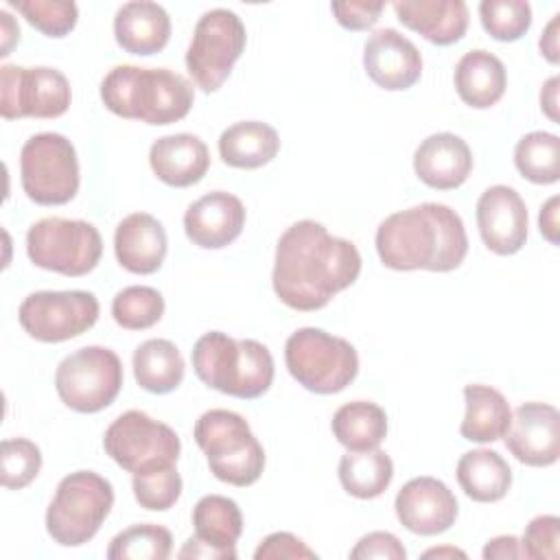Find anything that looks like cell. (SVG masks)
Returning a JSON list of instances; mask_svg holds the SVG:
<instances>
[{
    "label": "cell",
    "instance_id": "1",
    "mask_svg": "<svg viewBox=\"0 0 560 560\" xmlns=\"http://www.w3.org/2000/svg\"><path fill=\"white\" fill-rule=\"evenodd\" d=\"M361 273V254L348 238L332 236L322 223L302 219L276 245L271 284L282 304L295 311L324 308Z\"/></svg>",
    "mask_w": 560,
    "mask_h": 560
},
{
    "label": "cell",
    "instance_id": "2",
    "mask_svg": "<svg viewBox=\"0 0 560 560\" xmlns=\"http://www.w3.org/2000/svg\"><path fill=\"white\" fill-rule=\"evenodd\" d=\"M376 252L396 271H453L468 254L462 217L444 203H420L389 214L376 230Z\"/></svg>",
    "mask_w": 560,
    "mask_h": 560
},
{
    "label": "cell",
    "instance_id": "3",
    "mask_svg": "<svg viewBox=\"0 0 560 560\" xmlns=\"http://www.w3.org/2000/svg\"><path fill=\"white\" fill-rule=\"evenodd\" d=\"M103 105L129 120L147 125H171L188 116L192 83L168 68L114 66L101 81Z\"/></svg>",
    "mask_w": 560,
    "mask_h": 560
},
{
    "label": "cell",
    "instance_id": "4",
    "mask_svg": "<svg viewBox=\"0 0 560 560\" xmlns=\"http://www.w3.org/2000/svg\"><path fill=\"white\" fill-rule=\"evenodd\" d=\"M190 357L197 378L221 394L252 400L271 387L273 357L256 339H232L212 330L197 339Z\"/></svg>",
    "mask_w": 560,
    "mask_h": 560
},
{
    "label": "cell",
    "instance_id": "5",
    "mask_svg": "<svg viewBox=\"0 0 560 560\" xmlns=\"http://www.w3.org/2000/svg\"><path fill=\"white\" fill-rule=\"evenodd\" d=\"M192 433L217 479L238 488L260 479L265 451L241 413L210 409L199 416Z\"/></svg>",
    "mask_w": 560,
    "mask_h": 560
},
{
    "label": "cell",
    "instance_id": "6",
    "mask_svg": "<svg viewBox=\"0 0 560 560\" xmlns=\"http://www.w3.org/2000/svg\"><path fill=\"white\" fill-rule=\"evenodd\" d=\"M114 488L94 470L66 475L46 510V532L61 547H79L96 536L112 512Z\"/></svg>",
    "mask_w": 560,
    "mask_h": 560
},
{
    "label": "cell",
    "instance_id": "7",
    "mask_svg": "<svg viewBox=\"0 0 560 560\" xmlns=\"http://www.w3.org/2000/svg\"><path fill=\"white\" fill-rule=\"evenodd\" d=\"M284 363L289 374L315 394H337L359 372V354L350 341L311 326L287 339Z\"/></svg>",
    "mask_w": 560,
    "mask_h": 560
},
{
    "label": "cell",
    "instance_id": "8",
    "mask_svg": "<svg viewBox=\"0 0 560 560\" xmlns=\"http://www.w3.org/2000/svg\"><path fill=\"white\" fill-rule=\"evenodd\" d=\"M20 177L26 197L39 206H63L79 192L74 144L55 131L31 136L20 151Z\"/></svg>",
    "mask_w": 560,
    "mask_h": 560
},
{
    "label": "cell",
    "instance_id": "9",
    "mask_svg": "<svg viewBox=\"0 0 560 560\" xmlns=\"http://www.w3.org/2000/svg\"><path fill=\"white\" fill-rule=\"evenodd\" d=\"M26 254L39 269L77 278L98 265L103 241L88 221L46 217L28 228Z\"/></svg>",
    "mask_w": 560,
    "mask_h": 560
},
{
    "label": "cell",
    "instance_id": "10",
    "mask_svg": "<svg viewBox=\"0 0 560 560\" xmlns=\"http://www.w3.org/2000/svg\"><path fill=\"white\" fill-rule=\"evenodd\" d=\"M247 33L241 18L230 9H210L195 24L186 50V70L195 85L210 94L230 77L245 50Z\"/></svg>",
    "mask_w": 560,
    "mask_h": 560
},
{
    "label": "cell",
    "instance_id": "11",
    "mask_svg": "<svg viewBox=\"0 0 560 560\" xmlns=\"http://www.w3.org/2000/svg\"><path fill=\"white\" fill-rule=\"evenodd\" d=\"M103 446L105 453L131 475L175 466L182 451L179 435L168 424L153 420L140 409L120 413L107 427Z\"/></svg>",
    "mask_w": 560,
    "mask_h": 560
},
{
    "label": "cell",
    "instance_id": "12",
    "mask_svg": "<svg viewBox=\"0 0 560 560\" xmlns=\"http://www.w3.org/2000/svg\"><path fill=\"white\" fill-rule=\"evenodd\" d=\"M55 387L61 402L72 411L96 413L120 394L122 363L109 348H79L57 365Z\"/></svg>",
    "mask_w": 560,
    "mask_h": 560
},
{
    "label": "cell",
    "instance_id": "13",
    "mask_svg": "<svg viewBox=\"0 0 560 560\" xmlns=\"http://www.w3.org/2000/svg\"><path fill=\"white\" fill-rule=\"evenodd\" d=\"M98 311V300L90 291H35L20 304L18 319L28 337L59 343L90 330Z\"/></svg>",
    "mask_w": 560,
    "mask_h": 560
},
{
    "label": "cell",
    "instance_id": "14",
    "mask_svg": "<svg viewBox=\"0 0 560 560\" xmlns=\"http://www.w3.org/2000/svg\"><path fill=\"white\" fill-rule=\"evenodd\" d=\"M72 101L68 79L48 66L0 68V114L15 118H59Z\"/></svg>",
    "mask_w": 560,
    "mask_h": 560
},
{
    "label": "cell",
    "instance_id": "15",
    "mask_svg": "<svg viewBox=\"0 0 560 560\" xmlns=\"http://www.w3.org/2000/svg\"><path fill=\"white\" fill-rule=\"evenodd\" d=\"M195 536L179 549V558L234 560L236 540L243 534V514L236 501L221 494H206L192 510Z\"/></svg>",
    "mask_w": 560,
    "mask_h": 560
},
{
    "label": "cell",
    "instance_id": "16",
    "mask_svg": "<svg viewBox=\"0 0 560 560\" xmlns=\"http://www.w3.org/2000/svg\"><path fill=\"white\" fill-rule=\"evenodd\" d=\"M508 451L525 466H551L560 455V413L547 402H525L503 433Z\"/></svg>",
    "mask_w": 560,
    "mask_h": 560
},
{
    "label": "cell",
    "instance_id": "17",
    "mask_svg": "<svg viewBox=\"0 0 560 560\" xmlns=\"http://www.w3.org/2000/svg\"><path fill=\"white\" fill-rule=\"evenodd\" d=\"M396 516L402 527L420 536L446 532L457 518V499L435 477H413L396 494Z\"/></svg>",
    "mask_w": 560,
    "mask_h": 560
},
{
    "label": "cell",
    "instance_id": "18",
    "mask_svg": "<svg viewBox=\"0 0 560 560\" xmlns=\"http://www.w3.org/2000/svg\"><path fill=\"white\" fill-rule=\"evenodd\" d=\"M477 228L490 252L499 256L516 254L527 241L523 197L505 184L486 188L477 201Z\"/></svg>",
    "mask_w": 560,
    "mask_h": 560
},
{
    "label": "cell",
    "instance_id": "19",
    "mask_svg": "<svg viewBox=\"0 0 560 560\" xmlns=\"http://www.w3.org/2000/svg\"><path fill=\"white\" fill-rule=\"evenodd\" d=\"M363 68L383 90H409L422 74V57L396 28H378L363 46Z\"/></svg>",
    "mask_w": 560,
    "mask_h": 560
},
{
    "label": "cell",
    "instance_id": "20",
    "mask_svg": "<svg viewBox=\"0 0 560 560\" xmlns=\"http://www.w3.org/2000/svg\"><path fill=\"white\" fill-rule=\"evenodd\" d=\"M245 225V206L238 197L214 190L192 201L184 214V232L201 249H221L236 241Z\"/></svg>",
    "mask_w": 560,
    "mask_h": 560
},
{
    "label": "cell",
    "instance_id": "21",
    "mask_svg": "<svg viewBox=\"0 0 560 560\" xmlns=\"http://www.w3.org/2000/svg\"><path fill=\"white\" fill-rule=\"evenodd\" d=\"M413 171L429 188L453 190L462 186L472 171L470 147L455 133H431L413 153Z\"/></svg>",
    "mask_w": 560,
    "mask_h": 560
},
{
    "label": "cell",
    "instance_id": "22",
    "mask_svg": "<svg viewBox=\"0 0 560 560\" xmlns=\"http://www.w3.org/2000/svg\"><path fill=\"white\" fill-rule=\"evenodd\" d=\"M164 225L149 212L127 214L114 234V252L122 269L140 276L155 273L166 258Z\"/></svg>",
    "mask_w": 560,
    "mask_h": 560
},
{
    "label": "cell",
    "instance_id": "23",
    "mask_svg": "<svg viewBox=\"0 0 560 560\" xmlns=\"http://www.w3.org/2000/svg\"><path fill=\"white\" fill-rule=\"evenodd\" d=\"M151 171L160 182L175 188L197 184L210 166V153L206 142L195 133L162 136L149 151Z\"/></svg>",
    "mask_w": 560,
    "mask_h": 560
},
{
    "label": "cell",
    "instance_id": "24",
    "mask_svg": "<svg viewBox=\"0 0 560 560\" xmlns=\"http://www.w3.org/2000/svg\"><path fill=\"white\" fill-rule=\"evenodd\" d=\"M392 7L407 28L438 46L459 42L468 28L464 0H396Z\"/></svg>",
    "mask_w": 560,
    "mask_h": 560
},
{
    "label": "cell",
    "instance_id": "25",
    "mask_svg": "<svg viewBox=\"0 0 560 560\" xmlns=\"http://www.w3.org/2000/svg\"><path fill=\"white\" fill-rule=\"evenodd\" d=\"M116 44L131 55H155L171 37V18L164 7L149 0L125 2L114 18Z\"/></svg>",
    "mask_w": 560,
    "mask_h": 560
},
{
    "label": "cell",
    "instance_id": "26",
    "mask_svg": "<svg viewBox=\"0 0 560 560\" xmlns=\"http://www.w3.org/2000/svg\"><path fill=\"white\" fill-rule=\"evenodd\" d=\"M453 81L459 98L466 105L475 109H488L501 101L508 85V74L503 61L497 55L477 48L462 55L455 66Z\"/></svg>",
    "mask_w": 560,
    "mask_h": 560
},
{
    "label": "cell",
    "instance_id": "27",
    "mask_svg": "<svg viewBox=\"0 0 560 560\" xmlns=\"http://www.w3.org/2000/svg\"><path fill=\"white\" fill-rule=\"evenodd\" d=\"M278 151V131L260 120L234 122L219 136V155L232 168H260L269 164Z\"/></svg>",
    "mask_w": 560,
    "mask_h": 560
},
{
    "label": "cell",
    "instance_id": "28",
    "mask_svg": "<svg viewBox=\"0 0 560 560\" xmlns=\"http://www.w3.org/2000/svg\"><path fill=\"white\" fill-rule=\"evenodd\" d=\"M464 402L466 413L459 424L464 440L486 444L503 438L512 420V409L499 389L479 383L466 385Z\"/></svg>",
    "mask_w": 560,
    "mask_h": 560
},
{
    "label": "cell",
    "instance_id": "29",
    "mask_svg": "<svg viewBox=\"0 0 560 560\" xmlns=\"http://www.w3.org/2000/svg\"><path fill=\"white\" fill-rule=\"evenodd\" d=\"M455 472L466 497L479 503H494L503 499L512 486V470L508 462L490 448L464 453Z\"/></svg>",
    "mask_w": 560,
    "mask_h": 560
},
{
    "label": "cell",
    "instance_id": "30",
    "mask_svg": "<svg viewBox=\"0 0 560 560\" xmlns=\"http://www.w3.org/2000/svg\"><path fill=\"white\" fill-rule=\"evenodd\" d=\"M184 359L168 339H147L133 352L136 383L151 394H168L184 381Z\"/></svg>",
    "mask_w": 560,
    "mask_h": 560
},
{
    "label": "cell",
    "instance_id": "31",
    "mask_svg": "<svg viewBox=\"0 0 560 560\" xmlns=\"http://www.w3.org/2000/svg\"><path fill=\"white\" fill-rule=\"evenodd\" d=\"M330 429L348 451H372L387 435V413L376 402L352 400L335 411Z\"/></svg>",
    "mask_w": 560,
    "mask_h": 560
},
{
    "label": "cell",
    "instance_id": "32",
    "mask_svg": "<svg viewBox=\"0 0 560 560\" xmlns=\"http://www.w3.org/2000/svg\"><path fill=\"white\" fill-rule=\"evenodd\" d=\"M394 477L392 457L385 451H348L339 459V481L357 499L381 497Z\"/></svg>",
    "mask_w": 560,
    "mask_h": 560
},
{
    "label": "cell",
    "instance_id": "33",
    "mask_svg": "<svg viewBox=\"0 0 560 560\" xmlns=\"http://www.w3.org/2000/svg\"><path fill=\"white\" fill-rule=\"evenodd\" d=\"M518 173L534 184H556L560 177V140L549 131L525 133L514 147Z\"/></svg>",
    "mask_w": 560,
    "mask_h": 560
},
{
    "label": "cell",
    "instance_id": "34",
    "mask_svg": "<svg viewBox=\"0 0 560 560\" xmlns=\"http://www.w3.org/2000/svg\"><path fill=\"white\" fill-rule=\"evenodd\" d=\"M173 549V536L155 523H140L116 534L107 547L109 560H166Z\"/></svg>",
    "mask_w": 560,
    "mask_h": 560
},
{
    "label": "cell",
    "instance_id": "35",
    "mask_svg": "<svg viewBox=\"0 0 560 560\" xmlns=\"http://www.w3.org/2000/svg\"><path fill=\"white\" fill-rule=\"evenodd\" d=\"M164 315V298L153 287H125L112 300V317L120 328L144 330Z\"/></svg>",
    "mask_w": 560,
    "mask_h": 560
},
{
    "label": "cell",
    "instance_id": "36",
    "mask_svg": "<svg viewBox=\"0 0 560 560\" xmlns=\"http://www.w3.org/2000/svg\"><path fill=\"white\" fill-rule=\"evenodd\" d=\"M479 18L486 33L499 42H516L532 26V7L525 0H483Z\"/></svg>",
    "mask_w": 560,
    "mask_h": 560
},
{
    "label": "cell",
    "instance_id": "37",
    "mask_svg": "<svg viewBox=\"0 0 560 560\" xmlns=\"http://www.w3.org/2000/svg\"><path fill=\"white\" fill-rule=\"evenodd\" d=\"M42 468V451L26 438H9L0 444V481L9 490L26 488Z\"/></svg>",
    "mask_w": 560,
    "mask_h": 560
},
{
    "label": "cell",
    "instance_id": "38",
    "mask_svg": "<svg viewBox=\"0 0 560 560\" xmlns=\"http://www.w3.org/2000/svg\"><path fill=\"white\" fill-rule=\"evenodd\" d=\"M9 4L48 37H63L77 26L79 9L72 0H9Z\"/></svg>",
    "mask_w": 560,
    "mask_h": 560
},
{
    "label": "cell",
    "instance_id": "39",
    "mask_svg": "<svg viewBox=\"0 0 560 560\" xmlns=\"http://www.w3.org/2000/svg\"><path fill=\"white\" fill-rule=\"evenodd\" d=\"M133 497L140 508L151 512H164L175 505L182 494V477L175 466L133 475Z\"/></svg>",
    "mask_w": 560,
    "mask_h": 560
},
{
    "label": "cell",
    "instance_id": "40",
    "mask_svg": "<svg viewBox=\"0 0 560 560\" xmlns=\"http://www.w3.org/2000/svg\"><path fill=\"white\" fill-rule=\"evenodd\" d=\"M523 556L532 560H556L560 556V518L540 514L523 532Z\"/></svg>",
    "mask_w": 560,
    "mask_h": 560
},
{
    "label": "cell",
    "instance_id": "41",
    "mask_svg": "<svg viewBox=\"0 0 560 560\" xmlns=\"http://www.w3.org/2000/svg\"><path fill=\"white\" fill-rule=\"evenodd\" d=\"M254 558L256 560H278V558L315 560L317 553L311 547H306V542L300 540L298 536H293L291 532H273L267 538H262V542L254 551Z\"/></svg>",
    "mask_w": 560,
    "mask_h": 560
},
{
    "label": "cell",
    "instance_id": "42",
    "mask_svg": "<svg viewBox=\"0 0 560 560\" xmlns=\"http://www.w3.org/2000/svg\"><path fill=\"white\" fill-rule=\"evenodd\" d=\"M385 9V2H365V0H350V2H332L330 11L335 20L348 28V31H368L372 28L381 13Z\"/></svg>",
    "mask_w": 560,
    "mask_h": 560
},
{
    "label": "cell",
    "instance_id": "43",
    "mask_svg": "<svg viewBox=\"0 0 560 560\" xmlns=\"http://www.w3.org/2000/svg\"><path fill=\"white\" fill-rule=\"evenodd\" d=\"M352 560H370V558H381V560H405L407 549L402 542L389 534V532H370L350 551Z\"/></svg>",
    "mask_w": 560,
    "mask_h": 560
},
{
    "label": "cell",
    "instance_id": "44",
    "mask_svg": "<svg viewBox=\"0 0 560 560\" xmlns=\"http://www.w3.org/2000/svg\"><path fill=\"white\" fill-rule=\"evenodd\" d=\"M483 558H525L521 540L516 536H497L486 542L483 547Z\"/></svg>",
    "mask_w": 560,
    "mask_h": 560
},
{
    "label": "cell",
    "instance_id": "45",
    "mask_svg": "<svg viewBox=\"0 0 560 560\" xmlns=\"http://www.w3.org/2000/svg\"><path fill=\"white\" fill-rule=\"evenodd\" d=\"M558 24H560V15L556 13L549 24L545 26L540 39H538V46H540V52L545 55V59L549 63H558L560 61V46H558Z\"/></svg>",
    "mask_w": 560,
    "mask_h": 560
},
{
    "label": "cell",
    "instance_id": "46",
    "mask_svg": "<svg viewBox=\"0 0 560 560\" xmlns=\"http://www.w3.org/2000/svg\"><path fill=\"white\" fill-rule=\"evenodd\" d=\"M538 225H540V234L551 245H558V197L547 199V203L540 208Z\"/></svg>",
    "mask_w": 560,
    "mask_h": 560
},
{
    "label": "cell",
    "instance_id": "47",
    "mask_svg": "<svg viewBox=\"0 0 560 560\" xmlns=\"http://www.w3.org/2000/svg\"><path fill=\"white\" fill-rule=\"evenodd\" d=\"M558 85H560V77H551L542 90H540V109L553 120L558 122Z\"/></svg>",
    "mask_w": 560,
    "mask_h": 560
},
{
    "label": "cell",
    "instance_id": "48",
    "mask_svg": "<svg viewBox=\"0 0 560 560\" xmlns=\"http://www.w3.org/2000/svg\"><path fill=\"white\" fill-rule=\"evenodd\" d=\"M0 18H2V33H4V44H2V52L0 57H7L9 50H11V42L20 39V28L13 26L11 22V15L7 11H0Z\"/></svg>",
    "mask_w": 560,
    "mask_h": 560
},
{
    "label": "cell",
    "instance_id": "49",
    "mask_svg": "<svg viewBox=\"0 0 560 560\" xmlns=\"http://www.w3.org/2000/svg\"><path fill=\"white\" fill-rule=\"evenodd\" d=\"M422 556H424V558H444V556H451V558H455V556H459V558H466V553H464V551H459V549H455V547H440V549H429V551H424Z\"/></svg>",
    "mask_w": 560,
    "mask_h": 560
}]
</instances>
